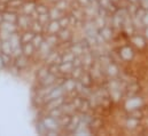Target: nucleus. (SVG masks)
Here are the masks:
<instances>
[{
  "label": "nucleus",
  "mask_w": 148,
  "mask_h": 136,
  "mask_svg": "<svg viewBox=\"0 0 148 136\" xmlns=\"http://www.w3.org/2000/svg\"><path fill=\"white\" fill-rule=\"evenodd\" d=\"M31 23H32V20L30 17V15H27V14H23V13H18L17 22H16V24L18 27V31H23V30L30 29Z\"/></svg>",
  "instance_id": "nucleus-1"
},
{
  "label": "nucleus",
  "mask_w": 148,
  "mask_h": 136,
  "mask_svg": "<svg viewBox=\"0 0 148 136\" xmlns=\"http://www.w3.org/2000/svg\"><path fill=\"white\" fill-rule=\"evenodd\" d=\"M31 62H32V58L25 56L24 54L14 58V65L18 69V70H21V71H27L28 68H30Z\"/></svg>",
  "instance_id": "nucleus-2"
},
{
  "label": "nucleus",
  "mask_w": 148,
  "mask_h": 136,
  "mask_svg": "<svg viewBox=\"0 0 148 136\" xmlns=\"http://www.w3.org/2000/svg\"><path fill=\"white\" fill-rule=\"evenodd\" d=\"M61 29L62 28L59 23V20H51L49 23L44 27V34H58Z\"/></svg>",
  "instance_id": "nucleus-3"
},
{
  "label": "nucleus",
  "mask_w": 148,
  "mask_h": 136,
  "mask_svg": "<svg viewBox=\"0 0 148 136\" xmlns=\"http://www.w3.org/2000/svg\"><path fill=\"white\" fill-rule=\"evenodd\" d=\"M74 34L75 32L71 28H63L58 33V37H59L61 42H69V41H73Z\"/></svg>",
  "instance_id": "nucleus-4"
},
{
  "label": "nucleus",
  "mask_w": 148,
  "mask_h": 136,
  "mask_svg": "<svg viewBox=\"0 0 148 136\" xmlns=\"http://www.w3.org/2000/svg\"><path fill=\"white\" fill-rule=\"evenodd\" d=\"M77 81L74 79L73 77H66L63 79V81L61 82V86L64 88V90L68 93H73V92H76V86H77Z\"/></svg>",
  "instance_id": "nucleus-5"
},
{
  "label": "nucleus",
  "mask_w": 148,
  "mask_h": 136,
  "mask_svg": "<svg viewBox=\"0 0 148 136\" xmlns=\"http://www.w3.org/2000/svg\"><path fill=\"white\" fill-rule=\"evenodd\" d=\"M143 105V100L140 97H130L125 102V107L127 111H133L137 109H140Z\"/></svg>",
  "instance_id": "nucleus-6"
},
{
  "label": "nucleus",
  "mask_w": 148,
  "mask_h": 136,
  "mask_svg": "<svg viewBox=\"0 0 148 136\" xmlns=\"http://www.w3.org/2000/svg\"><path fill=\"white\" fill-rule=\"evenodd\" d=\"M134 56V52L133 49L130 47V46H125V47H122L121 50H119V57L125 61V62H129L133 58Z\"/></svg>",
  "instance_id": "nucleus-7"
},
{
  "label": "nucleus",
  "mask_w": 148,
  "mask_h": 136,
  "mask_svg": "<svg viewBox=\"0 0 148 136\" xmlns=\"http://www.w3.org/2000/svg\"><path fill=\"white\" fill-rule=\"evenodd\" d=\"M24 2H25V0H10L7 2V10L21 13V9H22Z\"/></svg>",
  "instance_id": "nucleus-8"
},
{
  "label": "nucleus",
  "mask_w": 148,
  "mask_h": 136,
  "mask_svg": "<svg viewBox=\"0 0 148 136\" xmlns=\"http://www.w3.org/2000/svg\"><path fill=\"white\" fill-rule=\"evenodd\" d=\"M59 70L60 73L64 77H70L73 70H74V64L71 62H61L59 64Z\"/></svg>",
  "instance_id": "nucleus-9"
},
{
  "label": "nucleus",
  "mask_w": 148,
  "mask_h": 136,
  "mask_svg": "<svg viewBox=\"0 0 148 136\" xmlns=\"http://www.w3.org/2000/svg\"><path fill=\"white\" fill-rule=\"evenodd\" d=\"M0 29L1 30H5V31H8L10 33H15L18 31V27L16 23H12V22H7V21H1L0 22Z\"/></svg>",
  "instance_id": "nucleus-10"
},
{
  "label": "nucleus",
  "mask_w": 148,
  "mask_h": 136,
  "mask_svg": "<svg viewBox=\"0 0 148 136\" xmlns=\"http://www.w3.org/2000/svg\"><path fill=\"white\" fill-rule=\"evenodd\" d=\"M22 49H23V54L30 58H32L36 53H37V49L36 47L32 45V42H27V44H23L22 45Z\"/></svg>",
  "instance_id": "nucleus-11"
},
{
  "label": "nucleus",
  "mask_w": 148,
  "mask_h": 136,
  "mask_svg": "<svg viewBox=\"0 0 148 136\" xmlns=\"http://www.w3.org/2000/svg\"><path fill=\"white\" fill-rule=\"evenodd\" d=\"M36 3H37V1H35V0H25L23 7L21 9V13L30 15L34 10H36Z\"/></svg>",
  "instance_id": "nucleus-12"
},
{
  "label": "nucleus",
  "mask_w": 148,
  "mask_h": 136,
  "mask_svg": "<svg viewBox=\"0 0 148 136\" xmlns=\"http://www.w3.org/2000/svg\"><path fill=\"white\" fill-rule=\"evenodd\" d=\"M21 34V40H22V44H27V42H31L34 37H35V32L31 30V29H28V30H23V31H20Z\"/></svg>",
  "instance_id": "nucleus-13"
},
{
  "label": "nucleus",
  "mask_w": 148,
  "mask_h": 136,
  "mask_svg": "<svg viewBox=\"0 0 148 136\" xmlns=\"http://www.w3.org/2000/svg\"><path fill=\"white\" fill-rule=\"evenodd\" d=\"M48 73H49V69H48V65H46V64H41L39 68L36 70V80H41V79H44L46 75H48Z\"/></svg>",
  "instance_id": "nucleus-14"
},
{
  "label": "nucleus",
  "mask_w": 148,
  "mask_h": 136,
  "mask_svg": "<svg viewBox=\"0 0 148 136\" xmlns=\"http://www.w3.org/2000/svg\"><path fill=\"white\" fill-rule=\"evenodd\" d=\"M71 117H73V114H67V113H64V114H62L61 117H59V118L56 119L62 131L71 122Z\"/></svg>",
  "instance_id": "nucleus-15"
},
{
  "label": "nucleus",
  "mask_w": 148,
  "mask_h": 136,
  "mask_svg": "<svg viewBox=\"0 0 148 136\" xmlns=\"http://www.w3.org/2000/svg\"><path fill=\"white\" fill-rule=\"evenodd\" d=\"M9 42L12 44V46H13V49H15V48H17V47H21L23 44H22V40H21V34H20V31H17V32H15V33H13L10 35V38H9Z\"/></svg>",
  "instance_id": "nucleus-16"
},
{
  "label": "nucleus",
  "mask_w": 148,
  "mask_h": 136,
  "mask_svg": "<svg viewBox=\"0 0 148 136\" xmlns=\"http://www.w3.org/2000/svg\"><path fill=\"white\" fill-rule=\"evenodd\" d=\"M17 16H18V13H15V12H12V10H6V12L2 13L3 21L12 22V23H16L17 22Z\"/></svg>",
  "instance_id": "nucleus-17"
},
{
  "label": "nucleus",
  "mask_w": 148,
  "mask_h": 136,
  "mask_svg": "<svg viewBox=\"0 0 148 136\" xmlns=\"http://www.w3.org/2000/svg\"><path fill=\"white\" fill-rule=\"evenodd\" d=\"M45 40L53 47V48H56L59 46V44L61 42L58 34H45Z\"/></svg>",
  "instance_id": "nucleus-18"
},
{
  "label": "nucleus",
  "mask_w": 148,
  "mask_h": 136,
  "mask_svg": "<svg viewBox=\"0 0 148 136\" xmlns=\"http://www.w3.org/2000/svg\"><path fill=\"white\" fill-rule=\"evenodd\" d=\"M48 15H49L51 20H59L61 16L64 15V13H62L60 9H58V8L53 5V6H51V8H49V10H48Z\"/></svg>",
  "instance_id": "nucleus-19"
},
{
  "label": "nucleus",
  "mask_w": 148,
  "mask_h": 136,
  "mask_svg": "<svg viewBox=\"0 0 148 136\" xmlns=\"http://www.w3.org/2000/svg\"><path fill=\"white\" fill-rule=\"evenodd\" d=\"M99 32L102 35V38L105 39V41H108L112 38V28L109 27V25L103 27L101 30H99Z\"/></svg>",
  "instance_id": "nucleus-20"
},
{
  "label": "nucleus",
  "mask_w": 148,
  "mask_h": 136,
  "mask_svg": "<svg viewBox=\"0 0 148 136\" xmlns=\"http://www.w3.org/2000/svg\"><path fill=\"white\" fill-rule=\"evenodd\" d=\"M1 53L2 54H8V55H12L13 54V46L9 42V40H2Z\"/></svg>",
  "instance_id": "nucleus-21"
},
{
  "label": "nucleus",
  "mask_w": 148,
  "mask_h": 136,
  "mask_svg": "<svg viewBox=\"0 0 148 136\" xmlns=\"http://www.w3.org/2000/svg\"><path fill=\"white\" fill-rule=\"evenodd\" d=\"M36 132L39 135H46L47 134V128L45 127V125L41 120V117L38 118V120L36 121Z\"/></svg>",
  "instance_id": "nucleus-22"
},
{
  "label": "nucleus",
  "mask_w": 148,
  "mask_h": 136,
  "mask_svg": "<svg viewBox=\"0 0 148 136\" xmlns=\"http://www.w3.org/2000/svg\"><path fill=\"white\" fill-rule=\"evenodd\" d=\"M44 41H45V34L44 33H36L31 42H32V45L36 47V49H38V48L41 46V44H42Z\"/></svg>",
  "instance_id": "nucleus-23"
},
{
  "label": "nucleus",
  "mask_w": 148,
  "mask_h": 136,
  "mask_svg": "<svg viewBox=\"0 0 148 136\" xmlns=\"http://www.w3.org/2000/svg\"><path fill=\"white\" fill-rule=\"evenodd\" d=\"M85 71H86V70L84 69L83 65H82V67H74V70H73L71 74H70V77H73V78L76 79V80H79Z\"/></svg>",
  "instance_id": "nucleus-24"
},
{
  "label": "nucleus",
  "mask_w": 148,
  "mask_h": 136,
  "mask_svg": "<svg viewBox=\"0 0 148 136\" xmlns=\"http://www.w3.org/2000/svg\"><path fill=\"white\" fill-rule=\"evenodd\" d=\"M61 55H62V62H71V63H73L75 60V57H76V55H75L70 49L62 52Z\"/></svg>",
  "instance_id": "nucleus-25"
},
{
  "label": "nucleus",
  "mask_w": 148,
  "mask_h": 136,
  "mask_svg": "<svg viewBox=\"0 0 148 136\" xmlns=\"http://www.w3.org/2000/svg\"><path fill=\"white\" fill-rule=\"evenodd\" d=\"M106 71H107V74L111 78H114V77H116L118 74V68L114 63H108L107 67H106Z\"/></svg>",
  "instance_id": "nucleus-26"
},
{
  "label": "nucleus",
  "mask_w": 148,
  "mask_h": 136,
  "mask_svg": "<svg viewBox=\"0 0 148 136\" xmlns=\"http://www.w3.org/2000/svg\"><path fill=\"white\" fill-rule=\"evenodd\" d=\"M30 29L35 32V33H44V27L39 23V21L36 20V21H32V23H31V27H30Z\"/></svg>",
  "instance_id": "nucleus-27"
},
{
  "label": "nucleus",
  "mask_w": 148,
  "mask_h": 136,
  "mask_svg": "<svg viewBox=\"0 0 148 136\" xmlns=\"http://www.w3.org/2000/svg\"><path fill=\"white\" fill-rule=\"evenodd\" d=\"M59 23L61 25V28H70V20H69V13L64 14L63 16H61L59 18Z\"/></svg>",
  "instance_id": "nucleus-28"
},
{
  "label": "nucleus",
  "mask_w": 148,
  "mask_h": 136,
  "mask_svg": "<svg viewBox=\"0 0 148 136\" xmlns=\"http://www.w3.org/2000/svg\"><path fill=\"white\" fill-rule=\"evenodd\" d=\"M47 114H49L51 117H53V118L58 119L59 117H61L62 114H64V112H63V109H62V105H61L60 107H55V109H53V110L48 111V112H47Z\"/></svg>",
  "instance_id": "nucleus-29"
},
{
  "label": "nucleus",
  "mask_w": 148,
  "mask_h": 136,
  "mask_svg": "<svg viewBox=\"0 0 148 136\" xmlns=\"http://www.w3.org/2000/svg\"><path fill=\"white\" fill-rule=\"evenodd\" d=\"M131 40H132V44H134L136 47H138V48L145 47V40H144L143 37H140V35H134V37H132Z\"/></svg>",
  "instance_id": "nucleus-30"
},
{
  "label": "nucleus",
  "mask_w": 148,
  "mask_h": 136,
  "mask_svg": "<svg viewBox=\"0 0 148 136\" xmlns=\"http://www.w3.org/2000/svg\"><path fill=\"white\" fill-rule=\"evenodd\" d=\"M138 125H139V119H137V118L129 117V119L126 120V127L130 129H134Z\"/></svg>",
  "instance_id": "nucleus-31"
},
{
  "label": "nucleus",
  "mask_w": 148,
  "mask_h": 136,
  "mask_svg": "<svg viewBox=\"0 0 148 136\" xmlns=\"http://www.w3.org/2000/svg\"><path fill=\"white\" fill-rule=\"evenodd\" d=\"M13 33H10V32H8V31H5V30H1L0 29V39L1 40H9V38H10V35Z\"/></svg>",
  "instance_id": "nucleus-32"
},
{
  "label": "nucleus",
  "mask_w": 148,
  "mask_h": 136,
  "mask_svg": "<svg viewBox=\"0 0 148 136\" xmlns=\"http://www.w3.org/2000/svg\"><path fill=\"white\" fill-rule=\"evenodd\" d=\"M77 2H78V5L80 6V7H83V8H85V7H87V6H90V5H92V0H77Z\"/></svg>",
  "instance_id": "nucleus-33"
},
{
  "label": "nucleus",
  "mask_w": 148,
  "mask_h": 136,
  "mask_svg": "<svg viewBox=\"0 0 148 136\" xmlns=\"http://www.w3.org/2000/svg\"><path fill=\"white\" fill-rule=\"evenodd\" d=\"M141 22H143V24H144V25L148 27V12H146V14L143 16V18H141Z\"/></svg>",
  "instance_id": "nucleus-34"
},
{
  "label": "nucleus",
  "mask_w": 148,
  "mask_h": 136,
  "mask_svg": "<svg viewBox=\"0 0 148 136\" xmlns=\"http://www.w3.org/2000/svg\"><path fill=\"white\" fill-rule=\"evenodd\" d=\"M5 70H6V65H5V63L2 61V57H1V54H0V72L5 71Z\"/></svg>",
  "instance_id": "nucleus-35"
},
{
  "label": "nucleus",
  "mask_w": 148,
  "mask_h": 136,
  "mask_svg": "<svg viewBox=\"0 0 148 136\" xmlns=\"http://www.w3.org/2000/svg\"><path fill=\"white\" fill-rule=\"evenodd\" d=\"M145 34H146V37L148 38V27H146V30H145Z\"/></svg>",
  "instance_id": "nucleus-36"
},
{
  "label": "nucleus",
  "mask_w": 148,
  "mask_h": 136,
  "mask_svg": "<svg viewBox=\"0 0 148 136\" xmlns=\"http://www.w3.org/2000/svg\"><path fill=\"white\" fill-rule=\"evenodd\" d=\"M1 45H2V40L0 39V54H1Z\"/></svg>",
  "instance_id": "nucleus-37"
}]
</instances>
